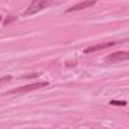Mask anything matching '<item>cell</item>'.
<instances>
[{
    "label": "cell",
    "instance_id": "cell-1",
    "mask_svg": "<svg viewBox=\"0 0 129 129\" xmlns=\"http://www.w3.org/2000/svg\"><path fill=\"white\" fill-rule=\"evenodd\" d=\"M50 5H51L50 0H33L32 5H29V8L23 12V17H30V15H33V14H38L39 11L48 8Z\"/></svg>",
    "mask_w": 129,
    "mask_h": 129
},
{
    "label": "cell",
    "instance_id": "cell-2",
    "mask_svg": "<svg viewBox=\"0 0 129 129\" xmlns=\"http://www.w3.org/2000/svg\"><path fill=\"white\" fill-rule=\"evenodd\" d=\"M126 41H129V39H126ZM126 41H108V42H101V44H96V45L87 47V48L84 50V53H86V54H90V53H98V51H101V50L111 48V47L119 45V44H123V42H126Z\"/></svg>",
    "mask_w": 129,
    "mask_h": 129
},
{
    "label": "cell",
    "instance_id": "cell-3",
    "mask_svg": "<svg viewBox=\"0 0 129 129\" xmlns=\"http://www.w3.org/2000/svg\"><path fill=\"white\" fill-rule=\"evenodd\" d=\"M48 83L47 81H41V83H35V84H29V86H23L20 89H14L8 93H26V92H33V90H38V89H42V87H47Z\"/></svg>",
    "mask_w": 129,
    "mask_h": 129
},
{
    "label": "cell",
    "instance_id": "cell-4",
    "mask_svg": "<svg viewBox=\"0 0 129 129\" xmlns=\"http://www.w3.org/2000/svg\"><path fill=\"white\" fill-rule=\"evenodd\" d=\"M122 60H129V51L111 53L105 57V62H108V63H116V62H122Z\"/></svg>",
    "mask_w": 129,
    "mask_h": 129
},
{
    "label": "cell",
    "instance_id": "cell-5",
    "mask_svg": "<svg viewBox=\"0 0 129 129\" xmlns=\"http://www.w3.org/2000/svg\"><path fill=\"white\" fill-rule=\"evenodd\" d=\"M98 0H86V2H81V3H77V5H74V6H71L66 12L68 14H71V12H75V11H81V9H86V8H90V6H93L95 3H96Z\"/></svg>",
    "mask_w": 129,
    "mask_h": 129
},
{
    "label": "cell",
    "instance_id": "cell-6",
    "mask_svg": "<svg viewBox=\"0 0 129 129\" xmlns=\"http://www.w3.org/2000/svg\"><path fill=\"white\" fill-rule=\"evenodd\" d=\"M110 104H111V105H117V107H125V105H126V101H117V99H113V101H110Z\"/></svg>",
    "mask_w": 129,
    "mask_h": 129
},
{
    "label": "cell",
    "instance_id": "cell-7",
    "mask_svg": "<svg viewBox=\"0 0 129 129\" xmlns=\"http://www.w3.org/2000/svg\"><path fill=\"white\" fill-rule=\"evenodd\" d=\"M11 80H12V77H11V75H8V77H5V78H0V84L8 83V81H11Z\"/></svg>",
    "mask_w": 129,
    "mask_h": 129
},
{
    "label": "cell",
    "instance_id": "cell-8",
    "mask_svg": "<svg viewBox=\"0 0 129 129\" xmlns=\"http://www.w3.org/2000/svg\"><path fill=\"white\" fill-rule=\"evenodd\" d=\"M35 77H38V75H23L20 78H35Z\"/></svg>",
    "mask_w": 129,
    "mask_h": 129
},
{
    "label": "cell",
    "instance_id": "cell-9",
    "mask_svg": "<svg viewBox=\"0 0 129 129\" xmlns=\"http://www.w3.org/2000/svg\"><path fill=\"white\" fill-rule=\"evenodd\" d=\"M15 20V17H11V18H8L6 21H5V24H8V23H11V21H14Z\"/></svg>",
    "mask_w": 129,
    "mask_h": 129
},
{
    "label": "cell",
    "instance_id": "cell-10",
    "mask_svg": "<svg viewBox=\"0 0 129 129\" xmlns=\"http://www.w3.org/2000/svg\"><path fill=\"white\" fill-rule=\"evenodd\" d=\"M0 21H2V17H0Z\"/></svg>",
    "mask_w": 129,
    "mask_h": 129
}]
</instances>
